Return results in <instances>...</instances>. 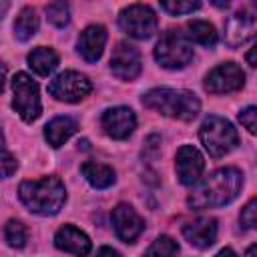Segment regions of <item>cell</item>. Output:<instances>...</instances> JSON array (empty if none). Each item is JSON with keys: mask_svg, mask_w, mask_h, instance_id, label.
Wrapping results in <instances>:
<instances>
[{"mask_svg": "<svg viewBox=\"0 0 257 257\" xmlns=\"http://www.w3.org/2000/svg\"><path fill=\"white\" fill-rule=\"evenodd\" d=\"M179 255V245L175 239L169 235H161L153 241V245L145 251L143 257H177Z\"/></svg>", "mask_w": 257, "mask_h": 257, "instance_id": "23", "label": "cell"}, {"mask_svg": "<svg viewBox=\"0 0 257 257\" xmlns=\"http://www.w3.org/2000/svg\"><path fill=\"white\" fill-rule=\"evenodd\" d=\"M4 239L8 241V245H10V247L20 249V247H24V245H26L28 231H26V227H24L20 221L10 219V221L6 223V227H4Z\"/></svg>", "mask_w": 257, "mask_h": 257, "instance_id": "24", "label": "cell"}, {"mask_svg": "<svg viewBox=\"0 0 257 257\" xmlns=\"http://www.w3.org/2000/svg\"><path fill=\"white\" fill-rule=\"evenodd\" d=\"M54 245L60 249V251H66V253H72L76 257H84L90 253V239L86 237V233H82L80 229H76L74 225H64L56 231L54 235Z\"/></svg>", "mask_w": 257, "mask_h": 257, "instance_id": "15", "label": "cell"}, {"mask_svg": "<svg viewBox=\"0 0 257 257\" xmlns=\"http://www.w3.org/2000/svg\"><path fill=\"white\" fill-rule=\"evenodd\" d=\"M255 50H257V48L253 46V48L247 52V62H249V66H255V64H257V62H255Z\"/></svg>", "mask_w": 257, "mask_h": 257, "instance_id": "32", "label": "cell"}, {"mask_svg": "<svg viewBox=\"0 0 257 257\" xmlns=\"http://www.w3.org/2000/svg\"><path fill=\"white\" fill-rule=\"evenodd\" d=\"M16 167H18L16 159H14L10 153H4V151H0V179H6V177H10V175L16 171Z\"/></svg>", "mask_w": 257, "mask_h": 257, "instance_id": "29", "label": "cell"}, {"mask_svg": "<svg viewBox=\"0 0 257 257\" xmlns=\"http://www.w3.org/2000/svg\"><path fill=\"white\" fill-rule=\"evenodd\" d=\"M80 173L84 175V179L94 187V189H106L114 183V171L104 165V163H96V161H86L80 167Z\"/></svg>", "mask_w": 257, "mask_h": 257, "instance_id": "19", "label": "cell"}, {"mask_svg": "<svg viewBox=\"0 0 257 257\" xmlns=\"http://www.w3.org/2000/svg\"><path fill=\"white\" fill-rule=\"evenodd\" d=\"M255 116H257V108H255V106H247L245 110H241V112H239V120H241V124H243L251 135H255V133H257Z\"/></svg>", "mask_w": 257, "mask_h": 257, "instance_id": "28", "label": "cell"}, {"mask_svg": "<svg viewBox=\"0 0 257 257\" xmlns=\"http://www.w3.org/2000/svg\"><path fill=\"white\" fill-rule=\"evenodd\" d=\"M100 124L110 139L122 141L133 135V131L137 126V116L128 106H114V108H108L102 112Z\"/></svg>", "mask_w": 257, "mask_h": 257, "instance_id": "12", "label": "cell"}, {"mask_svg": "<svg viewBox=\"0 0 257 257\" xmlns=\"http://www.w3.org/2000/svg\"><path fill=\"white\" fill-rule=\"evenodd\" d=\"M8 8H10V2H6V0H0V18L8 12Z\"/></svg>", "mask_w": 257, "mask_h": 257, "instance_id": "34", "label": "cell"}, {"mask_svg": "<svg viewBox=\"0 0 257 257\" xmlns=\"http://www.w3.org/2000/svg\"><path fill=\"white\" fill-rule=\"evenodd\" d=\"M28 64L30 68L40 74V76H48L56 66H58V54L52 48L46 46H38L28 54Z\"/></svg>", "mask_w": 257, "mask_h": 257, "instance_id": "20", "label": "cell"}, {"mask_svg": "<svg viewBox=\"0 0 257 257\" xmlns=\"http://www.w3.org/2000/svg\"><path fill=\"white\" fill-rule=\"evenodd\" d=\"M4 78H6V66L0 62V92H2V88H4Z\"/></svg>", "mask_w": 257, "mask_h": 257, "instance_id": "33", "label": "cell"}, {"mask_svg": "<svg viewBox=\"0 0 257 257\" xmlns=\"http://www.w3.org/2000/svg\"><path fill=\"white\" fill-rule=\"evenodd\" d=\"M141 54L133 44L118 42L110 56V70L120 80H133L141 74Z\"/></svg>", "mask_w": 257, "mask_h": 257, "instance_id": "11", "label": "cell"}, {"mask_svg": "<svg viewBox=\"0 0 257 257\" xmlns=\"http://www.w3.org/2000/svg\"><path fill=\"white\" fill-rule=\"evenodd\" d=\"M217 257H237V255H235V251H233V249L225 247V249H221V251L217 253Z\"/></svg>", "mask_w": 257, "mask_h": 257, "instance_id": "31", "label": "cell"}, {"mask_svg": "<svg viewBox=\"0 0 257 257\" xmlns=\"http://www.w3.org/2000/svg\"><path fill=\"white\" fill-rule=\"evenodd\" d=\"M255 16L253 12H237L225 24V40L229 46H241L255 34Z\"/></svg>", "mask_w": 257, "mask_h": 257, "instance_id": "14", "label": "cell"}, {"mask_svg": "<svg viewBox=\"0 0 257 257\" xmlns=\"http://www.w3.org/2000/svg\"><path fill=\"white\" fill-rule=\"evenodd\" d=\"M241 185H243L241 171H237L233 167H223V169H217L215 173H211L207 179H203L193 189L187 203L191 209H197V211L223 207L239 195Z\"/></svg>", "mask_w": 257, "mask_h": 257, "instance_id": "1", "label": "cell"}, {"mask_svg": "<svg viewBox=\"0 0 257 257\" xmlns=\"http://www.w3.org/2000/svg\"><path fill=\"white\" fill-rule=\"evenodd\" d=\"M76 128H78V124H76L74 118H70V116H56V118H52L44 126V139L48 141V145L60 147V145H64L76 133Z\"/></svg>", "mask_w": 257, "mask_h": 257, "instance_id": "18", "label": "cell"}, {"mask_svg": "<svg viewBox=\"0 0 257 257\" xmlns=\"http://www.w3.org/2000/svg\"><path fill=\"white\" fill-rule=\"evenodd\" d=\"M199 139H201L205 151L213 159L227 155L229 151H233L239 145V135H237L235 126L227 118L217 116V114H211L203 120V124L199 128Z\"/></svg>", "mask_w": 257, "mask_h": 257, "instance_id": "4", "label": "cell"}, {"mask_svg": "<svg viewBox=\"0 0 257 257\" xmlns=\"http://www.w3.org/2000/svg\"><path fill=\"white\" fill-rule=\"evenodd\" d=\"M183 235L185 239L197 247V249H207L215 243L217 237V221L211 217H199L191 223H187L183 227Z\"/></svg>", "mask_w": 257, "mask_h": 257, "instance_id": "17", "label": "cell"}, {"mask_svg": "<svg viewBox=\"0 0 257 257\" xmlns=\"http://www.w3.org/2000/svg\"><path fill=\"white\" fill-rule=\"evenodd\" d=\"M112 227L120 241L135 243L139 235L145 231V221L131 205L120 203L112 209Z\"/></svg>", "mask_w": 257, "mask_h": 257, "instance_id": "10", "label": "cell"}, {"mask_svg": "<svg viewBox=\"0 0 257 257\" xmlns=\"http://www.w3.org/2000/svg\"><path fill=\"white\" fill-rule=\"evenodd\" d=\"M90 88H92L90 80L76 70H64L58 76H54L48 84V92L56 100H64V102L82 100L84 96H88Z\"/></svg>", "mask_w": 257, "mask_h": 257, "instance_id": "8", "label": "cell"}, {"mask_svg": "<svg viewBox=\"0 0 257 257\" xmlns=\"http://www.w3.org/2000/svg\"><path fill=\"white\" fill-rule=\"evenodd\" d=\"M18 197L32 213L48 217L62 209L66 191L58 177H42L36 181H24L18 187Z\"/></svg>", "mask_w": 257, "mask_h": 257, "instance_id": "2", "label": "cell"}, {"mask_svg": "<svg viewBox=\"0 0 257 257\" xmlns=\"http://www.w3.org/2000/svg\"><path fill=\"white\" fill-rule=\"evenodd\" d=\"M175 169H177V177L183 185H195V183H199V179L203 175V169H205L203 155L195 147L183 145L177 151Z\"/></svg>", "mask_w": 257, "mask_h": 257, "instance_id": "13", "label": "cell"}, {"mask_svg": "<svg viewBox=\"0 0 257 257\" xmlns=\"http://www.w3.org/2000/svg\"><path fill=\"white\" fill-rule=\"evenodd\" d=\"M155 60L169 70L185 68L193 60V44L181 30H167L155 46Z\"/></svg>", "mask_w": 257, "mask_h": 257, "instance_id": "5", "label": "cell"}, {"mask_svg": "<svg viewBox=\"0 0 257 257\" xmlns=\"http://www.w3.org/2000/svg\"><path fill=\"white\" fill-rule=\"evenodd\" d=\"M36 30H38V16H36L34 8H30V6L22 8L20 14L16 16V20H14V34H16V38L26 42V40H30L36 34Z\"/></svg>", "mask_w": 257, "mask_h": 257, "instance_id": "21", "label": "cell"}, {"mask_svg": "<svg viewBox=\"0 0 257 257\" xmlns=\"http://www.w3.org/2000/svg\"><path fill=\"white\" fill-rule=\"evenodd\" d=\"M187 38L189 40H195L197 44L201 46H215L217 42V32H215V26L209 24L207 20H191L187 24Z\"/></svg>", "mask_w": 257, "mask_h": 257, "instance_id": "22", "label": "cell"}, {"mask_svg": "<svg viewBox=\"0 0 257 257\" xmlns=\"http://www.w3.org/2000/svg\"><path fill=\"white\" fill-rule=\"evenodd\" d=\"M96 257H120V253L114 251L112 247H100L98 253H96Z\"/></svg>", "mask_w": 257, "mask_h": 257, "instance_id": "30", "label": "cell"}, {"mask_svg": "<svg viewBox=\"0 0 257 257\" xmlns=\"http://www.w3.org/2000/svg\"><path fill=\"white\" fill-rule=\"evenodd\" d=\"M245 84V72L235 62H225L215 66L205 76V90L211 94H227L235 92Z\"/></svg>", "mask_w": 257, "mask_h": 257, "instance_id": "9", "label": "cell"}, {"mask_svg": "<svg viewBox=\"0 0 257 257\" xmlns=\"http://www.w3.org/2000/svg\"><path fill=\"white\" fill-rule=\"evenodd\" d=\"M143 104L179 120H193L201 110L197 94L179 88H153L143 96Z\"/></svg>", "mask_w": 257, "mask_h": 257, "instance_id": "3", "label": "cell"}, {"mask_svg": "<svg viewBox=\"0 0 257 257\" xmlns=\"http://www.w3.org/2000/svg\"><path fill=\"white\" fill-rule=\"evenodd\" d=\"M106 44V30L100 24L86 26L78 36V52L86 62H96Z\"/></svg>", "mask_w": 257, "mask_h": 257, "instance_id": "16", "label": "cell"}, {"mask_svg": "<svg viewBox=\"0 0 257 257\" xmlns=\"http://www.w3.org/2000/svg\"><path fill=\"white\" fill-rule=\"evenodd\" d=\"M12 92H14L12 106L22 116V120H26V122L36 120L42 112L38 84L26 72H16L12 78Z\"/></svg>", "mask_w": 257, "mask_h": 257, "instance_id": "6", "label": "cell"}, {"mask_svg": "<svg viewBox=\"0 0 257 257\" xmlns=\"http://www.w3.org/2000/svg\"><path fill=\"white\" fill-rule=\"evenodd\" d=\"M255 249H257V247H255V245H251V247L247 249V253H245V257H255Z\"/></svg>", "mask_w": 257, "mask_h": 257, "instance_id": "35", "label": "cell"}, {"mask_svg": "<svg viewBox=\"0 0 257 257\" xmlns=\"http://www.w3.org/2000/svg\"><path fill=\"white\" fill-rule=\"evenodd\" d=\"M118 26L122 28L124 34L145 40L151 38L157 32L159 20L155 16V12L151 10V6L147 4H131L124 10H120L118 14Z\"/></svg>", "mask_w": 257, "mask_h": 257, "instance_id": "7", "label": "cell"}, {"mask_svg": "<svg viewBox=\"0 0 257 257\" xmlns=\"http://www.w3.org/2000/svg\"><path fill=\"white\" fill-rule=\"evenodd\" d=\"M201 4L199 2H161V8L173 16L177 14H189L193 10H197Z\"/></svg>", "mask_w": 257, "mask_h": 257, "instance_id": "26", "label": "cell"}, {"mask_svg": "<svg viewBox=\"0 0 257 257\" xmlns=\"http://www.w3.org/2000/svg\"><path fill=\"white\" fill-rule=\"evenodd\" d=\"M2 147H4V135H2V131H0V151H2Z\"/></svg>", "mask_w": 257, "mask_h": 257, "instance_id": "36", "label": "cell"}, {"mask_svg": "<svg viewBox=\"0 0 257 257\" xmlns=\"http://www.w3.org/2000/svg\"><path fill=\"white\" fill-rule=\"evenodd\" d=\"M46 14H48V20L54 26H58V28L66 26L68 20H70V12H68V4L66 2H52V4H48L46 6Z\"/></svg>", "mask_w": 257, "mask_h": 257, "instance_id": "25", "label": "cell"}, {"mask_svg": "<svg viewBox=\"0 0 257 257\" xmlns=\"http://www.w3.org/2000/svg\"><path fill=\"white\" fill-rule=\"evenodd\" d=\"M241 225L245 229H253L257 225V199H249V203L241 211Z\"/></svg>", "mask_w": 257, "mask_h": 257, "instance_id": "27", "label": "cell"}]
</instances>
